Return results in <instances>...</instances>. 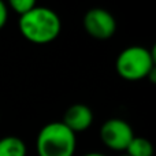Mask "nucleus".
Segmentation results:
<instances>
[{
    "label": "nucleus",
    "instance_id": "f257e3e1",
    "mask_svg": "<svg viewBox=\"0 0 156 156\" xmlns=\"http://www.w3.org/2000/svg\"><path fill=\"white\" fill-rule=\"evenodd\" d=\"M19 32L27 41L34 44L52 43L62 30L60 18L54 10L36 5L32 11L19 16Z\"/></svg>",
    "mask_w": 156,
    "mask_h": 156
},
{
    "label": "nucleus",
    "instance_id": "4468645a",
    "mask_svg": "<svg viewBox=\"0 0 156 156\" xmlns=\"http://www.w3.org/2000/svg\"><path fill=\"white\" fill-rule=\"evenodd\" d=\"M121 156H129V155H126V154H123V155H121Z\"/></svg>",
    "mask_w": 156,
    "mask_h": 156
},
{
    "label": "nucleus",
    "instance_id": "7ed1b4c3",
    "mask_svg": "<svg viewBox=\"0 0 156 156\" xmlns=\"http://www.w3.org/2000/svg\"><path fill=\"white\" fill-rule=\"evenodd\" d=\"M154 66L149 49L141 45H132L121 51L115 60V69L119 77L126 81H140L148 76Z\"/></svg>",
    "mask_w": 156,
    "mask_h": 156
},
{
    "label": "nucleus",
    "instance_id": "9b49d317",
    "mask_svg": "<svg viewBox=\"0 0 156 156\" xmlns=\"http://www.w3.org/2000/svg\"><path fill=\"white\" fill-rule=\"evenodd\" d=\"M147 78H148V80L151 81L152 83H155V85H156V66L155 65L151 67V70H149V73H148V76H147Z\"/></svg>",
    "mask_w": 156,
    "mask_h": 156
},
{
    "label": "nucleus",
    "instance_id": "0eeeda50",
    "mask_svg": "<svg viewBox=\"0 0 156 156\" xmlns=\"http://www.w3.org/2000/svg\"><path fill=\"white\" fill-rule=\"evenodd\" d=\"M0 156H26V145L14 136L3 137L0 138Z\"/></svg>",
    "mask_w": 156,
    "mask_h": 156
},
{
    "label": "nucleus",
    "instance_id": "f03ea898",
    "mask_svg": "<svg viewBox=\"0 0 156 156\" xmlns=\"http://www.w3.org/2000/svg\"><path fill=\"white\" fill-rule=\"evenodd\" d=\"M36 148L38 156H74L77 137L62 122H51L38 132Z\"/></svg>",
    "mask_w": 156,
    "mask_h": 156
},
{
    "label": "nucleus",
    "instance_id": "39448f33",
    "mask_svg": "<svg viewBox=\"0 0 156 156\" xmlns=\"http://www.w3.org/2000/svg\"><path fill=\"white\" fill-rule=\"evenodd\" d=\"M83 27L90 37L107 40L116 32V21L110 11L100 7L90 8L83 16Z\"/></svg>",
    "mask_w": 156,
    "mask_h": 156
},
{
    "label": "nucleus",
    "instance_id": "423d86ee",
    "mask_svg": "<svg viewBox=\"0 0 156 156\" xmlns=\"http://www.w3.org/2000/svg\"><path fill=\"white\" fill-rule=\"evenodd\" d=\"M93 122V112L85 104H73L66 110L62 123L66 125L74 134L85 132Z\"/></svg>",
    "mask_w": 156,
    "mask_h": 156
},
{
    "label": "nucleus",
    "instance_id": "20e7f679",
    "mask_svg": "<svg viewBox=\"0 0 156 156\" xmlns=\"http://www.w3.org/2000/svg\"><path fill=\"white\" fill-rule=\"evenodd\" d=\"M100 138L107 148L112 151H126L134 132L126 121L121 118L107 119L100 127Z\"/></svg>",
    "mask_w": 156,
    "mask_h": 156
},
{
    "label": "nucleus",
    "instance_id": "ddd939ff",
    "mask_svg": "<svg viewBox=\"0 0 156 156\" xmlns=\"http://www.w3.org/2000/svg\"><path fill=\"white\" fill-rule=\"evenodd\" d=\"M83 156H105V155L100 154V152H88V154H85Z\"/></svg>",
    "mask_w": 156,
    "mask_h": 156
},
{
    "label": "nucleus",
    "instance_id": "9d476101",
    "mask_svg": "<svg viewBox=\"0 0 156 156\" xmlns=\"http://www.w3.org/2000/svg\"><path fill=\"white\" fill-rule=\"evenodd\" d=\"M7 19H8V8H7V5L0 0V29L4 27V25L7 23Z\"/></svg>",
    "mask_w": 156,
    "mask_h": 156
},
{
    "label": "nucleus",
    "instance_id": "f8f14e48",
    "mask_svg": "<svg viewBox=\"0 0 156 156\" xmlns=\"http://www.w3.org/2000/svg\"><path fill=\"white\" fill-rule=\"evenodd\" d=\"M149 54H151V58H152V63L156 66V43L152 45V48L149 49Z\"/></svg>",
    "mask_w": 156,
    "mask_h": 156
},
{
    "label": "nucleus",
    "instance_id": "1a4fd4ad",
    "mask_svg": "<svg viewBox=\"0 0 156 156\" xmlns=\"http://www.w3.org/2000/svg\"><path fill=\"white\" fill-rule=\"evenodd\" d=\"M36 2L34 0H11L10 2V7L12 8L14 12H16L19 16L27 14L29 11H32L36 7Z\"/></svg>",
    "mask_w": 156,
    "mask_h": 156
},
{
    "label": "nucleus",
    "instance_id": "6e6552de",
    "mask_svg": "<svg viewBox=\"0 0 156 156\" xmlns=\"http://www.w3.org/2000/svg\"><path fill=\"white\" fill-rule=\"evenodd\" d=\"M154 152L155 149L152 143L141 136H134L126 148V155L129 156H154Z\"/></svg>",
    "mask_w": 156,
    "mask_h": 156
}]
</instances>
